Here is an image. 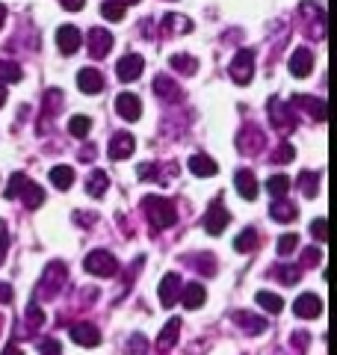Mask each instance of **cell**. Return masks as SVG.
I'll use <instances>...</instances> for the list:
<instances>
[{
    "label": "cell",
    "instance_id": "14",
    "mask_svg": "<svg viewBox=\"0 0 337 355\" xmlns=\"http://www.w3.org/2000/svg\"><path fill=\"white\" fill-rule=\"evenodd\" d=\"M231 320L237 323L243 331H249V335H261V331H266V320L252 314V311H234Z\"/></svg>",
    "mask_w": 337,
    "mask_h": 355
},
{
    "label": "cell",
    "instance_id": "10",
    "mask_svg": "<svg viewBox=\"0 0 337 355\" xmlns=\"http://www.w3.org/2000/svg\"><path fill=\"white\" fill-rule=\"evenodd\" d=\"M293 314L302 317V320H313L322 314V299L313 296V293H302L296 302H293Z\"/></svg>",
    "mask_w": 337,
    "mask_h": 355
},
{
    "label": "cell",
    "instance_id": "54",
    "mask_svg": "<svg viewBox=\"0 0 337 355\" xmlns=\"http://www.w3.org/2000/svg\"><path fill=\"white\" fill-rule=\"evenodd\" d=\"M92 154H95V146H86V148L80 151V160H89V157H92Z\"/></svg>",
    "mask_w": 337,
    "mask_h": 355
},
{
    "label": "cell",
    "instance_id": "50",
    "mask_svg": "<svg viewBox=\"0 0 337 355\" xmlns=\"http://www.w3.org/2000/svg\"><path fill=\"white\" fill-rule=\"evenodd\" d=\"M60 3H62L65 9H69V12H77V9H83L86 0H60Z\"/></svg>",
    "mask_w": 337,
    "mask_h": 355
},
{
    "label": "cell",
    "instance_id": "53",
    "mask_svg": "<svg viewBox=\"0 0 337 355\" xmlns=\"http://www.w3.org/2000/svg\"><path fill=\"white\" fill-rule=\"evenodd\" d=\"M3 355H24V352H21V347H15V343H9V347L3 349Z\"/></svg>",
    "mask_w": 337,
    "mask_h": 355
},
{
    "label": "cell",
    "instance_id": "18",
    "mask_svg": "<svg viewBox=\"0 0 337 355\" xmlns=\"http://www.w3.org/2000/svg\"><path fill=\"white\" fill-rule=\"evenodd\" d=\"M205 299H207V291H205V284H184L181 287V302H184V308H189V311H196V308H201L205 305Z\"/></svg>",
    "mask_w": 337,
    "mask_h": 355
},
{
    "label": "cell",
    "instance_id": "5",
    "mask_svg": "<svg viewBox=\"0 0 337 355\" xmlns=\"http://www.w3.org/2000/svg\"><path fill=\"white\" fill-rule=\"evenodd\" d=\"M228 222H231V214L225 210V205L222 202H213L210 207H207V214H205V231L210 237H219L225 228H228Z\"/></svg>",
    "mask_w": 337,
    "mask_h": 355
},
{
    "label": "cell",
    "instance_id": "39",
    "mask_svg": "<svg viewBox=\"0 0 337 355\" xmlns=\"http://www.w3.org/2000/svg\"><path fill=\"white\" fill-rule=\"evenodd\" d=\"M311 234H313V240H317V243L329 240V225H325V216H317L311 222Z\"/></svg>",
    "mask_w": 337,
    "mask_h": 355
},
{
    "label": "cell",
    "instance_id": "26",
    "mask_svg": "<svg viewBox=\"0 0 337 355\" xmlns=\"http://www.w3.org/2000/svg\"><path fill=\"white\" fill-rule=\"evenodd\" d=\"M21 198H24V205H27L30 210H36V207H42V202H44V190H42L39 184L27 181L24 190H21Z\"/></svg>",
    "mask_w": 337,
    "mask_h": 355
},
{
    "label": "cell",
    "instance_id": "34",
    "mask_svg": "<svg viewBox=\"0 0 337 355\" xmlns=\"http://www.w3.org/2000/svg\"><path fill=\"white\" fill-rule=\"evenodd\" d=\"M101 15L107 21H121L125 18V3H119V0H104V3H101Z\"/></svg>",
    "mask_w": 337,
    "mask_h": 355
},
{
    "label": "cell",
    "instance_id": "52",
    "mask_svg": "<svg viewBox=\"0 0 337 355\" xmlns=\"http://www.w3.org/2000/svg\"><path fill=\"white\" fill-rule=\"evenodd\" d=\"M77 219H80L83 225H92V222H95V216L89 214V210H80V214H77Z\"/></svg>",
    "mask_w": 337,
    "mask_h": 355
},
{
    "label": "cell",
    "instance_id": "8",
    "mask_svg": "<svg viewBox=\"0 0 337 355\" xmlns=\"http://www.w3.org/2000/svg\"><path fill=\"white\" fill-rule=\"evenodd\" d=\"M181 275L178 272H168V275H163V282H160V305L163 308H172L178 299H181Z\"/></svg>",
    "mask_w": 337,
    "mask_h": 355
},
{
    "label": "cell",
    "instance_id": "30",
    "mask_svg": "<svg viewBox=\"0 0 337 355\" xmlns=\"http://www.w3.org/2000/svg\"><path fill=\"white\" fill-rule=\"evenodd\" d=\"M163 30L166 33H189V30H193V24H189V18H184V15H172V12H168L163 18Z\"/></svg>",
    "mask_w": 337,
    "mask_h": 355
},
{
    "label": "cell",
    "instance_id": "37",
    "mask_svg": "<svg viewBox=\"0 0 337 355\" xmlns=\"http://www.w3.org/2000/svg\"><path fill=\"white\" fill-rule=\"evenodd\" d=\"M24 184H27V175L24 172H15L12 178H9V184H6V198H18L21 190H24Z\"/></svg>",
    "mask_w": 337,
    "mask_h": 355
},
{
    "label": "cell",
    "instance_id": "43",
    "mask_svg": "<svg viewBox=\"0 0 337 355\" xmlns=\"http://www.w3.org/2000/svg\"><path fill=\"white\" fill-rule=\"evenodd\" d=\"M293 157H296V148L290 146V142H281V148L275 151L273 163H287V160H293Z\"/></svg>",
    "mask_w": 337,
    "mask_h": 355
},
{
    "label": "cell",
    "instance_id": "3",
    "mask_svg": "<svg viewBox=\"0 0 337 355\" xmlns=\"http://www.w3.org/2000/svg\"><path fill=\"white\" fill-rule=\"evenodd\" d=\"M86 272H92V275H101V279H112V275L119 272V261L112 258V254L107 249H95V252H89L86 254Z\"/></svg>",
    "mask_w": 337,
    "mask_h": 355
},
{
    "label": "cell",
    "instance_id": "15",
    "mask_svg": "<svg viewBox=\"0 0 337 355\" xmlns=\"http://www.w3.org/2000/svg\"><path fill=\"white\" fill-rule=\"evenodd\" d=\"M313 71V53L308 48H296L290 57V74L293 77H308Z\"/></svg>",
    "mask_w": 337,
    "mask_h": 355
},
{
    "label": "cell",
    "instance_id": "58",
    "mask_svg": "<svg viewBox=\"0 0 337 355\" xmlns=\"http://www.w3.org/2000/svg\"><path fill=\"white\" fill-rule=\"evenodd\" d=\"M0 326H3V320H0Z\"/></svg>",
    "mask_w": 337,
    "mask_h": 355
},
{
    "label": "cell",
    "instance_id": "28",
    "mask_svg": "<svg viewBox=\"0 0 337 355\" xmlns=\"http://www.w3.org/2000/svg\"><path fill=\"white\" fill-rule=\"evenodd\" d=\"M254 299H257V305L269 311V314H281V311H284V299L275 296V293H269V291H261Z\"/></svg>",
    "mask_w": 337,
    "mask_h": 355
},
{
    "label": "cell",
    "instance_id": "46",
    "mask_svg": "<svg viewBox=\"0 0 337 355\" xmlns=\"http://www.w3.org/2000/svg\"><path fill=\"white\" fill-rule=\"evenodd\" d=\"M145 347H148V343H145V338H142V335H133V338H130V343H128V349H130L133 355H142V352H145Z\"/></svg>",
    "mask_w": 337,
    "mask_h": 355
},
{
    "label": "cell",
    "instance_id": "31",
    "mask_svg": "<svg viewBox=\"0 0 337 355\" xmlns=\"http://www.w3.org/2000/svg\"><path fill=\"white\" fill-rule=\"evenodd\" d=\"M89 130H92V119H89V116H71V121H69V133H71V137L83 139V137H89Z\"/></svg>",
    "mask_w": 337,
    "mask_h": 355
},
{
    "label": "cell",
    "instance_id": "19",
    "mask_svg": "<svg viewBox=\"0 0 337 355\" xmlns=\"http://www.w3.org/2000/svg\"><path fill=\"white\" fill-rule=\"evenodd\" d=\"M234 184H237V193L245 198V202H254L257 198V181H254V175L249 169H240L237 175H234Z\"/></svg>",
    "mask_w": 337,
    "mask_h": 355
},
{
    "label": "cell",
    "instance_id": "2",
    "mask_svg": "<svg viewBox=\"0 0 337 355\" xmlns=\"http://www.w3.org/2000/svg\"><path fill=\"white\" fill-rule=\"evenodd\" d=\"M65 284V263L53 261L44 266V275L39 279V287H36V296L39 299H53L56 293H60V287Z\"/></svg>",
    "mask_w": 337,
    "mask_h": 355
},
{
    "label": "cell",
    "instance_id": "12",
    "mask_svg": "<svg viewBox=\"0 0 337 355\" xmlns=\"http://www.w3.org/2000/svg\"><path fill=\"white\" fill-rule=\"evenodd\" d=\"M110 160H125L130 157L133 151H137V139L130 137V133H116V137L110 139Z\"/></svg>",
    "mask_w": 337,
    "mask_h": 355
},
{
    "label": "cell",
    "instance_id": "4",
    "mask_svg": "<svg viewBox=\"0 0 337 355\" xmlns=\"http://www.w3.org/2000/svg\"><path fill=\"white\" fill-rule=\"evenodd\" d=\"M231 80L234 83H240V86H245V83H252V74H254V53L252 51H240L237 57H234V62H231Z\"/></svg>",
    "mask_w": 337,
    "mask_h": 355
},
{
    "label": "cell",
    "instance_id": "27",
    "mask_svg": "<svg viewBox=\"0 0 337 355\" xmlns=\"http://www.w3.org/2000/svg\"><path fill=\"white\" fill-rule=\"evenodd\" d=\"M257 246H261V240H257V231L254 228L240 231L237 240H234V249H237V252H254Z\"/></svg>",
    "mask_w": 337,
    "mask_h": 355
},
{
    "label": "cell",
    "instance_id": "56",
    "mask_svg": "<svg viewBox=\"0 0 337 355\" xmlns=\"http://www.w3.org/2000/svg\"><path fill=\"white\" fill-rule=\"evenodd\" d=\"M3 104H6V86L0 83V107H3Z\"/></svg>",
    "mask_w": 337,
    "mask_h": 355
},
{
    "label": "cell",
    "instance_id": "40",
    "mask_svg": "<svg viewBox=\"0 0 337 355\" xmlns=\"http://www.w3.org/2000/svg\"><path fill=\"white\" fill-rule=\"evenodd\" d=\"M275 275H278V279L284 282V284H296L299 275H302V270H299V266H278Z\"/></svg>",
    "mask_w": 337,
    "mask_h": 355
},
{
    "label": "cell",
    "instance_id": "45",
    "mask_svg": "<svg viewBox=\"0 0 337 355\" xmlns=\"http://www.w3.org/2000/svg\"><path fill=\"white\" fill-rule=\"evenodd\" d=\"M302 258H305V261H302V263H305V266H317L320 261H322V252L320 249H305V254H302Z\"/></svg>",
    "mask_w": 337,
    "mask_h": 355
},
{
    "label": "cell",
    "instance_id": "16",
    "mask_svg": "<svg viewBox=\"0 0 337 355\" xmlns=\"http://www.w3.org/2000/svg\"><path fill=\"white\" fill-rule=\"evenodd\" d=\"M77 86H80L83 95H95L104 89V77H101L98 69H80L77 71Z\"/></svg>",
    "mask_w": 337,
    "mask_h": 355
},
{
    "label": "cell",
    "instance_id": "51",
    "mask_svg": "<svg viewBox=\"0 0 337 355\" xmlns=\"http://www.w3.org/2000/svg\"><path fill=\"white\" fill-rule=\"evenodd\" d=\"M293 343H296V347H305V343H308V331H296Z\"/></svg>",
    "mask_w": 337,
    "mask_h": 355
},
{
    "label": "cell",
    "instance_id": "33",
    "mask_svg": "<svg viewBox=\"0 0 337 355\" xmlns=\"http://www.w3.org/2000/svg\"><path fill=\"white\" fill-rule=\"evenodd\" d=\"M261 142H263L261 130H249V133H243V137H240V148L245 154H257V151H261Z\"/></svg>",
    "mask_w": 337,
    "mask_h": 355
},
{
    "label": "cell",
    "instance_id": "32",
    "mask_svg": "<svg viewBox=\"0 0 337 355\" xmlns=\"http://www.w3.org/2000/svg\"><path fill=\"white\" fill-rule=\"evenodd\" d=\"M266 190L273 193L275 198H284L287 190H290V178H287V175H273V178L266 181Z\"/></svg>",
    "mask_w": 337,
    "mask_h": 355
},
{
    "label": "cell",
    "instance_id": "29",
    "mask_svg": "<svg viewBox=\"0 0 337 355\" xmlns=\"http://www.w3.org/2000/svg\"><path fill=\"white\" fill-rule=\"evenodd\" d=\"M317 187H320V175L317 172H311V169H305V172H302L299 175V190L302 193H305L308 198H313V196H317L320 190H317Z\"/></svg>",
    "mask_w": 337,
    "mask_h": 355
},
{
    "label": "cell",
    "instance_id": "48",
    "mask_svg": "<svg viewBox=\"0 0 337 355\" xmlns=\"http://www.w3.org/2000/svg\"><path fill=\"white\" fill-rule=\"evenodd\" d=\"M137 175L142 178V181H145V178H157V166L154 163H142L139 169H137Z\"/></svg>",
    "mask_w": 337,
    "mask_h": 355
},
{
    "label": "cell",
    "instance_id": "38",
    "mask_svg": "<svg viewBox=\"0 0 337 355\" xmlns=\"http://www.w3.org/2000/svg\"><path fill=\"white\" fill-rule=\"evenodd\" d=\"M193 266H198V270L205 272V275L216 272V263H213V254H210V252H201L198 258H193Z\"/></svg>",
    "mask_w": 337,
    "mask_h": 355
},
{
    "label": "cell",
    "instance_id": "49",
    "mask_svg": "<svg viewBox=\"0 0 337 355\" xmlns=\"http://www.w3.org/2000/svg\"><path fill=\"white\" fill-rule=\"evenodd\" d=\"M9 299H12V287H9L6 282H0V302H3V305H6V302H9Z\"/></svg>",
    "mask_w": 337,
    "mask_h": 355
},
{
    "label": "cell",
    "instance_id": "41",
    "mask_svg": "<svg viewBox=\"0 0 337 355\" xmlns=\"http://www.w3.org/2000/svg\"><path fill=\"white\" fill-rule=\"evenodd\" d=\"M24 317H27V326H30V331H36V329L44 323V314H42V308H39V305H30Z\"/></svg>",
    "mask_w": 337,
    "mask_h": 355
},
{
    "label": "cell",
    "instance_id": "1",
    "mask_svg": "<svg viewBox=\"0 0 337 355\" xmlns=\"http://www.w3.org/2000/svg\"><path fill=\"white\" fill-rule=\"evenodd\" d=\"M142 210H145V216H148V222L154 228H168V225H175V202L172 198H163V196H148V198H142Z\"/></svg>",
    "mask_w": 337,
    "mask_h": 355
},
{
    "label": "cell",
    "instance_id": "7",
    "mask_svg": "<svg viewBox=\"0 0 337 355\" xmlns=\"http://www.w3.org/2000/svg\"><path fill=\"white\" fill-rule=\"evenodd\" d=\"M56 44H60V51L65 53V57H71V53H77L80 44H83L80 30L71 27V24H62L60 30H56Z\"/></svg>",
    "mask_w": 337,
    "mask_h": 355
},
{
    "label": "cell",
    "instance_id": "55",
    "mask_svg": "<svg viewBox=\"0 0 337 355\" xmlns=\"http://www.w3.org/2000/svg\"><path fill=\"white\" fill-rule=\"evenodd\" d=\"M3 24H6V6L0 3V27H3Z\"/></svg>",
    "mask_w": 337,
    "mask_h": 355
},
{
    "label": "cell",
    "instance_id": "36",
    "mask_svg": "<svg viewBox=\"0 0 337 355\" xmlns=\"http://www.w3.org/2000/svg\"><path fill=\"white\" fill-rule=\"evenodd\" d=\"M172 69H178V71H184V74H196V69H198V62L193 60V57H187V53H175L172 60Z\"/></svg>",
    "mask_w": 337,
    "mask_h": 355
},
{
    "label": "cell",
    "instance_id": "47",
    "mask_svg": "<svg viewBox=\"0 0 337 355\" xmlns=\"http://www.w3.org/2000/svg\"><path fill=\"white\" fill-rule=\"evenodd\" d=\"M42 355H62V349H60V343L56 340H42Z\"/></svg>",
    "mask_w": 337,
    "mask_h": 355
},
{
    "label": "cell",
    "instance_id": "44",
    "mask_svg": "<svg viewBox=\"0 0 337 355\" xmlns=\"http://www.w3.org/2000/svg\"><path fill=\"white\" fill-rule=\"evenodd\" d=\"M6 252H9V231H6V222L0 219V266L6 261Z\"/></svg>",
    "mask_w": 337,
    "mask_h": 355
},
{
    "label": "cell",
    "instance_id": "22",
    "mask_svg": "<svg viewBox=\"0 0 337 355\" xmlns=\"http://www.w3.org/2000/svg\"><path fill=\"white\" fill-rule=\"evenodd\" d=\"M154 92L160 95V98H166V101H181L184 98V92H181V86L178 83H172V77H157L154 80Z\"/></svg>",
    "mask_w": 337,
    "mask_h": 355
},
{
    "label": "cell",
    "instance_id": "24",
    "mask_svg": "<svg viewBox=\"0 0 337 355\" xmlns=\"http://www.w3.org/2000/svg\"><path fill=\"white\" fill-rule=\"evenodd\" d=\"M269 214H273V219H275V222H293V219L299 216V210H296V205H293V202L275 198V202H273V210H269Z\"/></svg>",
    "mask_w": 337,
    "mask_h": 355
},
{
    "label": "cell",
    "instance_id": "13",
    "mask_svg": "<svg viewBox=\"0 0 337 355\" xmlns=\"http://www.w3.org/2000/svg\"><path fill=\"white\" fill-rule=\"evenodd\" d=\"M71 340L77 343V347L92 349V347H98V343H101V331L92 323H77V326H71Z\"/></svg>",
    "mask_w": 337,
    "mask_h": 355
},
{
    "label": "cell",
    "instance_id": "17",
    "mask_svg": "<svg viewBox=\"0 0 337 355\" xmlns=\"http://www.w3.org/2000/svg\"><path fill=\"white\" fill-rule=\"evenodd\" d=\"M269 113H273V125H275L281 133H287V130L296 128L293 113H284V104H281V98H273V101H269Z\"/></svg>",
    "mask_w": 337,
    "mask_h": 355
},
{
    "label": "cell",
    "instance_id": "35",
    "mask_svg": "<svg viewBox=\"0 0 337 355\" xmlns=\"http://www.w3.org/2000/svg\"><path fill=\"white\" fill-rule=\"evenodd\" d=\"M21 77H24V71H21V65H15V62H3V60H0V80H6V83H18Z\"/></svg>",
    "mask_w": 337,
    "mask_h": 355
},
{
    "label": "cell",
    "instance_id": "23",
    "mask_svg": "<svg viewBox=\"0 0 337 355\" xmlns=\"http://www.w3.org/2000/svg\"><path fill=\"white\" fill-rule=\"evenodd\" d=\"M51 184L56 187V190H69V187L74 184V169L71 166H65V163L53 166L51 169Z\"/></svg>",
    "mask_w": 337,
    "mask_h": 355
},
{
    "label": "cell",
    "instance_id": "20",
    "mask_svg": "<svg viewBox=\"0 0 337 355\" xmlns=\"http://www.w3.org/2000/svg\"><path fill=\"white\" fill-rule=\"evenodd\" d=\"M189 172L198 178H213L219 172V166L213 157H207V154H193V157H189Z\"/></svg>",
    "mask_w": 337,
    "mask_h": 355
},
{
    "label": "cell",
    "instance_id": "25",
    "mask_svg": "<svg viewBox=\"0 0 337 355\" xmlns=\"http://www.w3.org/2000/svg\"><path fill=\"white\" fill-rule=\"evenodd\" d=\"M107 187H110V178H107V172H92L89 175V181H86V193L92 196V198H101L107 193Z\"/></svg>",
    "mask_w": 337,
    "mask_h": 355
},
{
    "label": "cell",
    "instance_id": "6",
    "mask_svg": "<svg viewBox=\"0 0 337 355\" xmlns=\"http://www.w3.org/2000/svg\"><path fill=\"white\" fill-rule=\"evenodd\" d=\"M110 48H112V33L110 30H101V27L89 30V57L104 60L110 53Z\"/></svg>",
    "mask_w": 337,
    "mask_h": 355
},
{
    "label": "cell",
    "instance_id": "21",
    "mask_svg": "<svg viewBox=\"0 0 337 355\" xmlns=\"http://www.w3.org/2000/svg\"><path fill=\"white\" fill-rule=\"evenodd\" d=\"M178 331H181V320H178V317H172V320H168V323L163 326L160 338H157V349H160V352L172 349L175 343H178Z\"/></svg>",
    "mask_w": 337,
    "mask_h": 355
},
{
    "label": "cell",
    "instance_id": "42",
    "mask_svg": "<svg viewBox=\"0 0 337 355\" xmlns=\"http://www.w3.org/2000/svg\"><path fill=\"white\" fill-rule=\"evenodd\" d=\"M299 246V237L296 234H281L278 237V254H290Z\"/></svg>",
    "mask_w": 337,
    "mask_h": 355
},
{
    "label": "cell",
    "instance_id": "11",
    "mask_svg": "<svg viewBox=\"0 0 337 355\" xmlns=\"http://www.w3.org/2000/svg\"><path fill=\"white\" fill-rule=\"evenodd\" d=\"M142 69H145V60L139 57V53H128V57L119 60V80H125V83L139 80Z\"/></svg>",
    "mask_w": 337,
    "mask_h": 355
},
{
    "label": "cell",
    "instance_id": "9",
    "mask_svg": "<svg viewBox=\"0 0 337 355\" xmlns=\"http://www.w3.org/2000/svg\"><path fill=\"white\" fill-rule=\"evenodd\" d=\"M116 113L125 119V121H139V116H142V101L133 92H121L119 98H116Z\"/></svg>",
    "mask_w": 337,
    "mask_h": 355
},
{
    "label": "cell",
    "instance_id": "57",
    "mask_svg": "<svg viewBox=\"0 0 337 355\" xmlns=\"http://www.w3.org/2000/svg\"><path fill=\"white\" fill-rule=\"evenodd\" d=\"M119 3H139V0H119Z\"/></svg>",
    "mask_w": 337,
    "mask_h": 355
}]
</instances>
